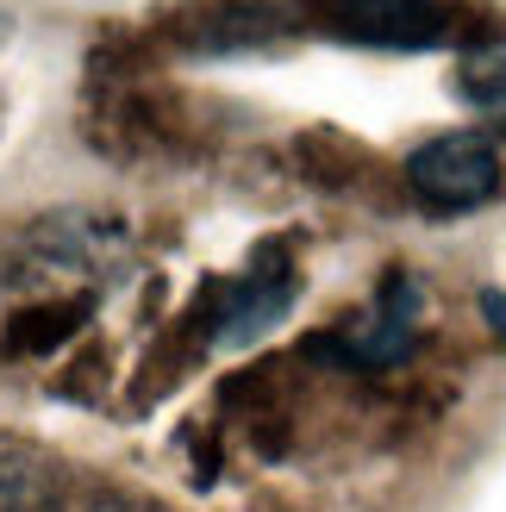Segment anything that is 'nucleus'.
Segmentation results:
<instances>
[{
	"label": "nucleus",
	"instance_id": "f257e3e1",
	"mask_svg": "<svg viewBox=\"0 0 506 512\" xmlns=\"http://www.w3.org/2000/svg\"><path fill=\"white\" fill-rule=\"evenodd\" d=\"M407 188L425 213H475L500 194V144L488 132H438L407 157Z\"/></svg>",
	"mask_w": 506,
	"mask_h": 512
},
{
	"label": "nucleus",
	"instance_id": "f03ea898",
	"mask_svg": "<svg viewBox=\"0 0 506 512\" xmlns=\"http://www.w3.org/2000/svg\"><path fill=\"white\" fill-rule=\"evenodd\" d=\"M325 32L369 50H444L457 44V13L444 0H319Z\"/></svg>",
	"mask_w": 506,
	"mask_h": 512
},
{
	"label": "nucleus",
	"instance_id": "7ed1b4c3",
	"mask_svg": "<svg viewBox=\"0 0 506 512\" xmlns=\"http://www.w3.org/2000/svg\"><path fill=\"white\" fill-rule=\"evenodd\" d=\"M419 306H425L419 281H413V275H388V281H382V306H375L357 331L332 338L325 350H338L350 369H388V363H400V356L413 350V338H419Z\"/></svg>",
	"mask_w": 506,
	"mask_h": 512
},
{
	"label": "nucleus",
	"instance_id": "20e7f679",
	"mask_svg": "<svg viewBox=\"0 0 506 512\" xmlns=\"http://www.w3.org/2000/svg\"><path fill=\"white\" fill-rule=\"evenodd\" d=\"M294 306V275H250L232 288V300H225V325H219V344H250L263 338V331L275 325Z\"/></svg>",
	"mask_w": 506,
	"mask_h": 512
},
{
	"label": "nucleus",
	"instance_id": "39448f33",
	"mask_svg": "<svg viewBox=\"0 0 506 512\" xmlns=\"http://www.w3.org/2000/svg\"><path fill=\"white\" fill-rule=\"evenodd\" d=\"M0 512H63V481L38 456L0 450Z\"/></svg>",
	"mask_w": 506,
	"mask_h": 512
},
{
	"label": "nucleus",
	"instance_id": "423d86ee",
	"mask_svg": "<svg viewBox=\"0 0 506 512\" xmlns=\"http://www.w3.org/2000/svg\"><path fill=\"white\" fill-rule=\"evenodd\" d=\"M457 94L494 125V132H506V57H469L463 75H457Z\"/></svg>",
	"mask_w": 506,
	"mask_h": 512
},
{
	"label": "nucleus",
	"instance_id": "0eeeda50",
	"mask_svg": "<svg viewBox=\"0 0 506 512\" xmlns=\"http://www.w3.org/2000/svg\"><path fill=\"white\" fill-rule=\"evenodd\" d=\"M482 319H488V331L506 344V294L500 288H482Z\"/></svg>",
	"mask_w": 506,
	"mask_h": 512
},
{
	"label": "nucleus",
	"instance_id": "6e6552de",
	"mask_svg": "<svg viewBox=\"0 0 506 512\" xmlns=\"http://www.w3.org/2000/svg\"><path fill=\"white\" fill-rule=\"evenodd\" d=\"M88 512H138V506H125V500H100V506H88Z\"/></svg>",
	"mask_w": 506,
	"mask_h": 512
}]
</instances>
